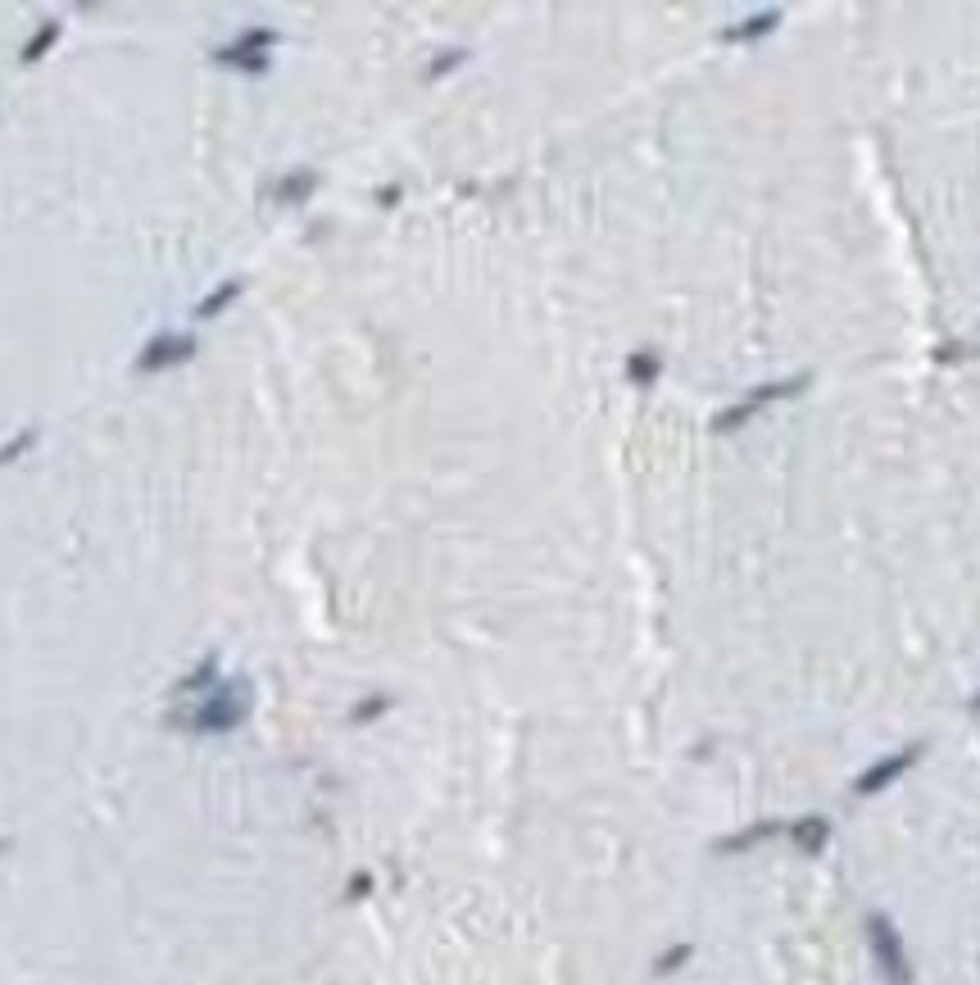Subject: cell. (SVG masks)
Wrapping results in <instances>:
<instances>
[{"mask_svg": "<svg viewBox=\"0 0 980 985\" xmlns=\"http://www.w3.org/2000/svg\"><path fill=\"white\" fill-rule=\"evenodd\" d=\"M245 713H250V681H218L177 718V727L191 736H227L245 722Z\"/></svg>", "mask_w": 980, "mask_h": 985, "instance_id": "cell-1", "label": "cell"}, {"mask_svg": "<svg viewBox=\"0 0 980 985\" xmlns=\"http://www.w3.org/2000/svg\"><path fill=\"white\" fill-rule=\"evenodd\" d=\"M196 350H200V341L191 332H159L137 350L132 368H137L141 377H155V373H168V368L196 359Z\"/></svg>", "mask_w": 980, "mask_h": 985, "instance_id": "cell-2", "label": "cell"}, {"mask_svg": "<svg viewBox=\"0 0 980 985\" xmlns=\"http://www.w3.org/2000/svg\"><path fill=\"white\" fill-rule=\"evenodd\" d=\"M277 41L282 37H277L273 28H245L236 41H227L223 50H214V60L227 64V69H241V73H268Z\"/></svg>", "mask_w": 980, "mask_h": 985, "instance_id": "cell-3", "label": "cell"}, {"mask_svg": "<svg viewBox=\"0 0 980 985\" xmlns=\"http://www.w3.org/2000/svg\"><path fill=\"white\" fill-rule=\"evenodd\" d=\"M799 386H808V377H794V382H776L767 386V391H754L745 395V404H735V409H726V414H717V432H731V427H745V418H754L763 404L781 400V395H794Z\"/></svg>", "mask_w": 980, "mask_h": 985, "instance_id": "cell-4", "label": "cell"}, {"mask_svg": "<svg viewBox=\"0 0 980 985\" xmlns=\"http://www.w3.org/2000/svg\"><path fill=\"white\" fill-rule=\"evenodd\" d=\"M318 191V173L314 168H291L282 182L273 187V196L282 200V205H304V200Z\"/></svg>", "mask_w": 980, "mask_h": 985, "instance_id": "cell-5", "label": "cell"}, {"mask_svg": "<svg viewBox=\"0 0 980 985\" xmlns=\"http://www.w3.org/2000/svg\"><path fill=\"white\" fill-rule=\"evenodd\" d=\"M241 296H245V277H227L218 291H209V296L196 305V318H223Z\"/></svg>", "mask_w": 980, "mask_h": 985, "instance_id": "cell-6", "label": "cell"}, {"mask_svg": "<svg viewBox=\"0 0 980 985\" xmlns=\"http://www.w3.org/2000/svg\"><path fill=\"white\" fill-rule=\"evenodd\" d=\"M218 654H205V659L196 663V668L187 672V677L177 681V695H209V690L218 686Z\"/></svg>", "mask_w": 980, "mask_h": 985, "instance_id": "cell-7", "label": "cell"}, {"mask_svg": "<svg viewBox=\"0 0 980 985\" xmlns=\"http://www.w3.org/2000/svg\"><path fill=\"white\" fill-rule=\"evenodd\" d=\"M59 32H64V28H59L55 19H46V23H41V28L28 37V46L19 50V60H23V64H41V60H46V55H50V50H55Z\"/></svg>", "mask_w": 980, "mask_h": 985, "instance_id": "cell-8", "label": "cell"}, {"mask_svg": "<svg viewBox=\"0 0 980 985\" xmlns=\"http://www.w3.org/2000/svg\"><path fill=\"white\" fill-rule=\"evenodd\" d=\"M658 373H663V359H658V350H636V355L627 359V382L631 386H654Z\"/></svg>", "mask_w": 980, "mask_h": 985, "instance_id": "cell-9", "label": "cell"}, {"mask_svg": "<svg viewBox=\"0 0 980 985\" xmlns=\"http://www.w3.org/2000/svg\"><path fill=\"white\" fill-rule=\"evenodd\" d=\"M781 23V10H767V14H754V19H745V28H726L722 41H758L767 37V32Z\"/></svg>", "mask_w": 980, "mask_h": 985, "instance_id": "cell-10", "label": "cell"}, {"mask_svg": "<svg viewBox=\"0 0 980 985\" xmlns=\"http://www.w3.org/2000/svg\"><path fill=\"white\" fill-rule=\"evenodd\" d=\"M32 445H37V432H32V427H28V432H19V436H10V441L0 445V468H5V463H14L19 454H28Z\"/></svg>", "mask_w": 980, "mask_h": 985, "instance_id": "cell-11", "label": "cell"}, {"mask_svg": "<svg viewBox=\"0 0 980 985\" xmlns=\"http://www.w3.org/2000/svg\"><path fill=\"white\" fill-rule=\"evenodd\" d=\"M912 759H917V749H908V754H899V759H894V763H881V768H876L872 772V777H867L863 781V790H876V781H890L894 777V772H903V768H908V763Z\"/></svg>", "mask_w": 980, "mask_h": 985, "instance_id": "cell-12", "label": "cell"}, {"mask_svg": "<svg viewBox=\"0 0 980 985\" xmlns=\"http://www.w3.org/2000/svg\"><path fill=\"white\" fill-rule=\"evenodd\" d=\"M971 709H976V713H980V695H976V700H971Z\"/></svg>", "mask_w": 980, "mask_h": 985, "instance_id": "cell-13", "label": "cell"}]
</instances>
